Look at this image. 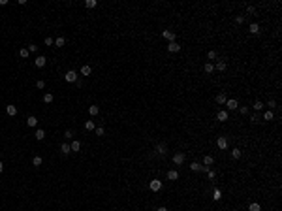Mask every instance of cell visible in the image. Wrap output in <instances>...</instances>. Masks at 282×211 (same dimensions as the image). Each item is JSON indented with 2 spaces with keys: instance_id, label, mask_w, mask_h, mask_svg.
I'll return each mask as SVG.
<instances>
[{
  "instance_id": "cell-1",
  "label": "cell",
  "mask_w": 282,
  "mask_h": 211,
  "mask_svg": "<svg viewBox=\"0 0 282 211\" xmlns=\"http://www.w3.org/2000/svg\"><path fill=\"white\" fill-rule=\"evenodd\" d=\"M190 170H192V171H203V173H207L211 168L209 166H203V164H199V162H192V164H190Z\"/></svg>"
},
{
  "instance_id": "cell-2",
  "label": "cell",
  "mask_w": 282,
  "mask_h": 211,
  "mask_svg": "<svg viewBox=\"0 0 282 211\" xmlns=\"http://www.w3.org/2000/svg\"><path fill=\"white\" fill-rule=\"evenodd\" d=\"M64 79H66L68 83H75V81H77V74H75V70H68V72L64 74Z\"/></svg>"
},
{
  "instance_id": "cell-3",
  "label": "cell",
  "mask_w": 282,
  "mask_h": 211,
  "mask_svg": "<svg viewBox=\"0 0 282 211\" xmlns=\"http://www.w3.org/2000/svg\"><path fill=\"white\" fill-rule=\"evenodd\" d=\"M162 38H164V40H167V42L171 44V42H175L177 34H175V32H171V30H162Z\"/></svg>"
},
{
  "instance_id": "cell-4",
  "label": "cell",
  "mask_w": 282,
  "mask_h": 211,
  "mask_svg": "<svg viewBox=\"0 0 282 211\" xmlns=\"http://www.w3.org/2000/svg\"><path fill=\"white\" fill-rule=\"evenodd\" d=\"M216 145H218V149H228V145H229V141H228V138H224V136H220L218 139H216Z\"/></svg>"
},
{
  "instance_id": "cell-5",
  "label": "cell",
  "mask_w": 282,
  "mask_h": 211,
  "mask_svg": "<svg viewBox=\"0 0 282 211\" xmlns=\"http://www.w3.org/2000/svg\"><path fill=\"white\" fill-rule=\"evenodd\" d=\"M149 187H151L152 192H158V190L162 189V181H160V179H152L151 183H149Z\"/></svg>"
},
{
  "instance_id": "cell-6",
  "label": "cell",
  "mask_w": 282,
  "mask_h": 211,
  "mask_svg": "<svg viewBox=\"0 0 282 211\" xmlns=\"http://www.w3.org/2000/svg\"><path fill=\"white\" fill-rule=\"evenodd\" d=\"M226 108H228L229 111H235V109H239V104H237V100H233V98L226 100Z\"/></svg>"
},
{
  "instance_id": "cell-7",
  "label": "cell",
  "mask_w": 282,
  "mask_h": 211,
  "mask_svg": "<svg viewBox=\"0 0 282 211\" xmlns=\"http://www.w3.org/2000/svg\"><path fill=\"white\" fill-rule=\"evenodd\" d=\"M216 119H218L220 123H226V121H228V119H229V113L226 111V109H220V111L216 113Z\"/></svg>"
},
{
  "instance_id": "cell-8",
  "label": "cell",
  "mask_w": 282,
  "mask_h": 211,
  "mask_svg": "<svg viewBox=\"0 0 282 211\" xmlns=\"http://www.w3.org/2000/svg\"><path fill=\"white\" fill-rule=\"evenodd\" d=\"M27 126H28V128H36V126H38V119L34 115H28L27 117Z\"/></svg>"
},
{
  "instance_id": "cell-9",
  "label": "cell",
  "mask_w": 282,
  "mask_h": 211,
  "mask_svg": "<svg viewBox=\"0 0 282 211\" xmlns=\"http://www.w3.org/2000/svg\"><path fill=\"white\" fill-rule=\"evenodd\" d=\"M183 162H184V153H175V155H173V164L181 166Z\"/></svg>"
},
{
  "instance_id": "cell-10",
  "label": "cell",
  "mask_w": 282,
  "mask_h": 211,
  "mask_svg": "<svg viewBox=\"0 0 282 211\" xmlns=\"http://www.w3.org/2000/svg\"><path fill=\"white\" fill-rule=\"evenodd\" d=\"M167 51H169V53H179L181 45L177 44V42H171V44H167Z\"/></svg>"
},
{
  "instance_id": "cell-11",
  "label": "cell",
  "mask_w": 282,
  "mask_h": 211,
  "mask_svg": "<svg viewBox=\"0 0 282 211\" xmlns=\"http://www.w3.org/2000/svg\"><path fill=\"white\" fill-rule=\"evenodd\" d=\"M166 177H167V181H177V179H179V171H177V170H169L166 173Z\"/></svg>"
},
{
  "instance_id": "cell-12",
  "label": "cell",
  "mask_w": 282,
  "mask_h": 211,
  "mask_svg": "<svg viewBox=\"0 0 282 211\" xmlns=\"http://www.w3.org/2000/svg\"><path fill=\"white\" fill-rule=\"evenodd\" d=\"M45 62H47V58H45L43 55H38L36 60H34V64H36L38 68H43V66H45Z\"/></svg>"
},
{
  "instance_id": "cell-13",
  "label": "cell",
  "mask_w": 282,
  "mask_h": 211,
  "mask_svg": "<svg viewBox=\"0 0 282 211\" xmlns=\"http://www.w3.org/2000/svg\"><path fill=\"white\" fill-rule=\"evenodd\" d=\"M154 151H156V155H166L167 153V145L166 143H158Z\"/></svg>"
},
{
  "instance_id": "cell-14",
  "label": "cell",
  "mask_w": 282,
  "mask_h": 211,
  "mask_svg": "<svg viewBox=\"0 0 282 211\" xmlns=\"http://www.w3.org/2000/svg\"><path fill=\"white\" fill-rule=\"evenodd\" d=\"M215 164V157L213 155H205L203 157V166H213Z\"/></svg>"
},
{
  "instance_id": "cell-15",
  "label": "cell",
  "mask_w": 282,
  "mask_h": 211,
  "mask_svg": "<svg viewBox=\"0 0 282 211\" xmlns=\"http://www.w3.org/2000/svg\"><path fill=\"white\" fill-rule=\"evenodd\" d=\"M248 32H250V34H260V25H258V23H252L250 27H248Z\"/></svg>"
},
{
  "instance_id": "cell-16",
  "label": "cell",
  "mask_w": 282,
  "mask_h": 211,
  "mask_svg": "<svg viewBox=\"0 0 282 211\" xmlns=\"http://www.w3.org/2000/svg\"><path fill=\"white\" fill-rule=\"evenodd\" d=\"M6 113H8L9 117H15L17 115V108H15V106H6Z\"/></svg>"
},
{
  "instance_id": "cell-17",
  "label": "cell",
  "mask_w": 282,
  "mask_h": 211,
  "mask_svg": "<svg viewBox=\"0 0 282 211\" xmlns=\"http://www.w3.org/2000/svg\"><path fill=\"white\" fill-rule=\"evenodd\" d=\"M34 138H36L38 141H41V139L45 138V130H43V128H38V130H36V134H34Z\"/></svg>"
},
{
  "instance_id": "cell-18",
  "label": "cell",
  "mask_w": 282,
  "mask_h": 211,
  "mask_svg": "<svg viewBox=\"0 0 282 211\" xmlns=\"http://www.w3.org/2000/svg\"><path fill=\"white\" fill-rule=\"evenodd\" d=\"M89 113H90V117H96L100 113V108L98 106H89Z\"/></svg>"
},
{
  "instance_id": "cell-19",
  "label": "cell",
  "mask_w": 282,
  "mask_h": 211,
  "mask_svg": "<svg viewBox=\"0 0 282 211\" xmlns=\"http://www.w3.org/2000/svg\"><path fill=\"white\" fill-rule=\"evenodd\" d=\"M70 149H72V151H75V153H77V151H79V149H81V141H77V139H73L72 143H70Z\"/></svg>"
},
{
  "instance_id": "cell-20",
  "label": "cell",
  "mask_w": 282,
  "mask_h": 211,
  "mask_svg": "<svg viewBox=\"0 0 282 211\" xmlns=\"http://www.w3.org/2000/svg\"><path fill=\"white\" fill-rule=\"evenodd\" d=\"M81 74H83V76H90V74H92V68H90L89 64H85V66H81Z\"/></svg>"
},
{
  "instance_id": "cell-21",
  "label": "cell",
  "mask_w": 282,
  "mask_h": 211,
  "mask_svg": "<svg viewBox=\"0 0 282 211\" xmlns=\"http://www.w3.org/2000/svg\"><path fill=\"white\" fill-rule=\"evenodd\" d=\"M41 164H43V158H41V157H34V158H32V166L40 168Z\"/></svg>"
},
{
  "instance_id": "cell-22",
  "label": "cell",
  "mask_w": 282,
  "mask_h": 211,
  "mask_svg": "<svg viewBox=\"0 0 282 211\" xmlns=\"http://www.w3.org/2000/svg\"><path fill=\"white\" fill-rule=\"evenodd\" d=\"M60 153H62V155L72 153V149H70V143H62V145H60Z\"/></svg>"
},
{
  "instance_id": "cell-23",
  "label": "cell",
  "mask_w": 282,
  "mask_h": 211,
  "mask_svg": "<svg viewBox=\"0 0 282 211\" xmlns=\"http://www.w3.org/2000/svg\"><path fill=\"white\" fill-rule=\"evenodd\" d=\"M220 198H222V190H220V189H215V190H213V200H215V202H218Z\"/></svg>"
},
{
  "instance_id": "cell-24",
  "label": "cell",
  "mask_w": 282,
  "mask_h": 211,
  "mask_svg": "<svg viewBox=\"0 0 282 211\" xmlns=\"http://www.w3.org/2000/svg\"><path fill=\"white\" fill-rule=\"evenodd\" d=\"M226 100L228 98H226L224 92H218V94H216V104H226Z\"/></svg>"
},
{
  "instance_id": "cell-25",
  "label": "cell",
  "mask_w": 282,
  "mask_h": 211,
  "mask_svg": "<svg viewBox=\"0 0 282 211\" xmlns=\"http://www.w3.org/2000/svg\"><path fill=\"white\" fill-rule=\"evenodd\" d=\"M53 100H55V96L51 94V92H45V94H43V104H51Z\"/></svg>"
},
{
  "instance_id": "cell-26",
  "label": "cell",
  "mask_w": 282,
  "mask_h": 211,
  "mask_svg": "<svg viewBox=\"0 0 282 211\" xmlns=\"http://www.w3.org/2000/svg\"><path fill=\"white\" fill-rule=\"evenodd\" d=\"M248 211H261V206L258 202H252L250 206H248Z\"/></svg>"
},
{
  "instance_id": "cell-27",
  "label": "cell",
  "mask_w": 282,
  "mask_h": 211,
  "mask_svg": "<svg viewBox=\"0 0 282 211\" xmlns=\"http://www.w3.org/2000/svg\"><path fill=\"white\" fill-rule=\"evenodd\" d=\"M203 70H205L207 74H213V72H215V64H213V62H207L205 66H203Z\"/></svg>"
},
{
  "instance_id": "cell-28",
  "label": "cell",
  "mask_w": 282,
  "mask_h": 211,
  "mask_svg": "<svg viewBox=\"0 0 282 211\" xmlns=\"http://www.w3.org/2000/svg\"><path fill=\"white\" fill-rule=\"evenodd\" d=\"M275 119V113L271 111V109H269V111H265L263 113V121H273Z\"/></svg>"
},
{
  "instance_id": "cell-29",
  "label": "cell",
  "mask_w": 282,
  "mask_h": 211,
  "mask_svg": "<svg viewBox=\"0 0 282 211\" xmlns=\"http://www.w3.org/2000/svg\"><path fill=\"white\" fill-rule=\"evenodd\" d=\"M215 70H218V72H224V70H226V62H224V60H218V62H216V66H215Z\"/></svg>"
},
{
  "instance_id": "cell-30",
  "label": "cell",
  "mask_w": 282,
  "mask_h": 211,
  "mask_svg": "<svg viewBox=\"0 0 282 211\" xmlns=\"http://www.w3.org/2000/svg\"><path fill=\"white\" fill-rule=\"evenodd\" d=\"M96 6H98V2H96V0H87V2H85V8H89V9L96 8Z\"/></svg>"
},
{
  "instance_id": "cell-31",
  "label": "cell",
  "mask_w": 282,
  "mask_h": 211,
  "mask_svg": "<svg viewBox=\"0 0 282 211\" xmlns=\"http://www.w3.org/2000/svg\"><path fill=\"white\" fill-rule=\"evenodd\" d=\"M207 58H209V60H216V58H218V53H216V51H213V49H211L209 53H207Z\"/></svg>"
},
{
  "instance_id": "cell-32",
  "label": "cell",
  "mask_w": 282,
  "mask_h": 211,
  "mask_svg": "<svg viewBox=\"0 0 282 211\" xmlns=\"http://www.w3.org/2000/svg\"><path fill=\"white\" fill-rule=\"evenodd\" d=\"M231 157L235 158V160H239V158H241V149H231Z\"/></svg>"
},
{
  "instance_id": "cell-33",
  "label": "cell",
  "mask_w": 282,
  "mask_h": 211,
  "mask_svg": "<svg viewBox=\"0 0 282 211\" xmlns=\"http://www.w3.org/2000/svg\"><path fill=\"white\" fill-rule=\"evenodd\" d=\"M64 44H66V40H64V38L62 36H58L57 38V40H55V45H57V47H62V45Z\"/></svg>"
},
{
  "instance_id": "cell-34",
  "label": "cell",
  "mask_w": 282,
  "mask_h": 211,
  "mask_svg": "<svg viewBox=\"0 0 282 211\" xmlns=\"http://www.w3.org/2000/svg\"><path fill=\"white\" fill-rule=\"evenodd\" d=\"M252 108H254L256 111H260V109H263V102H260V100H256V102H254V106H252Z\"/></svg>"
},
{
  "instance_id": "cell-35",
  "label": "cell",
  "mask_w": 282,
  "mask_h": 211,
  "mask_svg": "<svg viewBox=\"0 0 282 211\" xmlns=\"http://www.w3.org/2000/svg\"><path fill=\"white\" fill-rule=\"evenodd\" d=\"M28 55H30V53H28V49H27V47H23V49L19 51V57H21V58H27Z\"/></svg>"
},
{
  "instance_id": "cell-36",
  "label": "cell",
  "mask_w": 282,
  "mask_h": 211,
  "mask_svg": "<svg viewBox=\"0 0 282 211\" xmlns=\"http://www.w3.org/2000/svg\"><path fill=\"white\" fill-rule=\"evenodd\" d=\"M85 128H87V130H94V128H96L94 121H87V123H85Z\"/></svg>"
},
{
  "instance_id": "cell-37",
  "label": "cell",
  "mask_w": 282,
  "mask_h": 211,
  "mask_svg": "<svg viewBox=\"0 0 282 211\" xmlns=\"http://www.w3.org/2000/svg\"><path fill=\"white\" fill-rule=\"evenodd\" d=\"M27 49H28V53H36V51H38V45L30 44V45H28V47H27Z\"/></svg>"
},
{
  "instance_id": "cell-38",
  "label": "cell",
  "mask_w": 282,
  "mask_h": 211,
  "mask_svg": "<svg viewBox=\"0 0 282 211\" xmlns=\"http://www.w3.org/2000/svg\"><path fill=\"white\" fill-rule=\"evenodd\" d=\"M207 175H209V179H211V181L216 179V171H215V170H209V171H207Z\"/></svg>"
},
{
  "instance_id": "cell-39",
  "label": "cell",
  "mask_w": 282,
  "mask_h": 211,
  "mask_svg": "<svg viewBox=\"0 0 282 211\" xmlns=\"http://www.w3.org/2000/svg\"><path fill=\"white\" fill-rule=\"evenodd\" d=\"M36 87H38V89H45V81L43 79H38L36 81Z\"/></svg>"
},
{
  "instance_id": "cell-40",
  "label": "cell",
  "mask_w": 282,
  "mask_h": 211,
  "mask_svg": "<svg viewBox=\"0 0 282 211\" xmlns=\"http://www.w3.org/2000/svg\"><path fill=\"white\" fill-rule=\"evenodd\" d=\"M269 109H271V111H273V108H277V100H269Z\"/></svg>"
},
{
  "instance_id": "cell-41",
  "label": "cell",
  "mask_w": 282,
  "mask_h": 211,
  "mask_svg": "<svg viewBox=\"0 0 282 211\" xmlns=\"http://www.w3.org/2000/svg\"><path fill=\"white\" fill-rule=\"evenodd\" d=\"M235 23L243 25V23H245V15H237V17H235Z\"/></svg>"
},
{
  "instance_id": "cell-42",
  "label": "cell",
  "mask_w": 282,
  "mask_h": 211,
  "mask_svg": "<svg viewBox=\"0 0 282 211\" xmlns=\"http://www.w3.org/2000/svg\"><path fill=\"white\" fill-rule=\"evenodd\" d=\"M94 130H96V136H103V126H98V128H94Z\"/></svg>"
},
{
  "instance_id": "cell-43",
  "label": "cell",
  "mask_w": 282,
  "mask_h": 211,
  "mask_svg": "<svg viewBox=\"0 0 282 211\" xmlns=\"http://www.w3.org/2000/svg\"><path fill=\"white\" fill-rule=\"evenodd\" d=\"M250 121H252V123H260V117H258V113H254V115L250 117Z\"/></svg>"
},
{
  "instance_id": "cell-44",
  "label": "cell",
  "mask_w": 282,
  "mask_h": 211,
  "mask_svg": "<svg viewBox=\"0 0 282 211\" xmlns=\"http://www.w3.org/2000/svg\"><path fill=\"white\" fill-rule=\"evenodd\" d=\"M246 11H248L250 15H254V13H256V8H254V6H248V8H246Z\"/></svg>"
},
{
  "instance_id": "cell-45",
  "label": "cell",
  "mask_w": 282,
  "mask_h": 211,
  "mask_svg": "<svg viewBox=\"0 0 282 211\" xmlns=\"http://www.w3.org/2000/svg\"><path fill=\"white\" fill-rule=\"evenodd\" d=\"M239 111H241V115H248V108H246V106H243Z\"/></svg>"
},
{
  "instance_id": "cell-46",
  "label": "cell",
  "mask_w": 282,
  "mask_h": 211,
  "mask_svg": "<svg viewBox=\"0 0 282 211\" xmlns=\"http://www.w3.org/2000/svg\"><path fill=\"white\" fill-rule=\"evenodd\" d=\"M53 44H55L53 38H45V45H53Z\"/></svg>"
},
{
  "instance_id": "cell-47",
  "label": "cell",
  "mask_w": 282,
  "mask_h": 211,
  "mask_svg": "<svg viewBox=\"0 0 282 211\" xmlns=\"http://www.w3.org/2000/svg\"><path fill=\"white\" fill-rule=\"evenodd\" d=\"M64 136H66V138H73V130H66V134H64Z\"/></svg>"
},
{
  "instance_id": "cell-48",
  "label": "cell",
  "mask_w": 282,
  "mask_h": 211,
  "mask_svg": "<svg viewBox=\"0 0 282 211\" xmlns=\"http://www.w3.org/2000/svg\"><path fill=\"white\" fill-rule=\"evenodd\" d=\"M2 171H4V164H2V162H0V173H2Z\"/></svg>"
},
{
  "instance_id": "cell-49",
  "label": "cell",
  "mask_w": 282,
  "mask_h": 211,
  "mask_svg": "<svg viewBox=\"0 0 282 211\" xmlns=\"http://www.w3.org/2000/svg\"><path fill=\"white\" fill-rule=\"evenodd\" d=\"M156 211H167V209H166V207H158Z\"/></svg>"
}]
</instances>
